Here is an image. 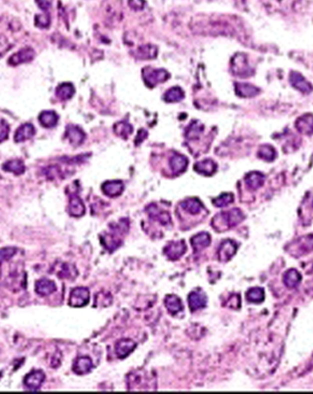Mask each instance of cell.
Segmentation results:
<instances>
[{
    "label": "cell",
    "mask_w": 313,
    "mask_h": 394,
    "mask_svg": "<svg viewBox=\"0 0 313 394\" xmlns=\"http://www.w3.org/2000/svg\"><path fill=\"white\" fill-rule=\"evenodd\" d=\"M184 98H185V92L183 91L182 88L179 86H174L165 92L164 100L168 103H175V102H181Z\"/></svg>",
    "instance_id": "38"
},
{
    "label": "cell",
    "mask_w": 313,
    "mask_h": 394,
    "mask_svg": "<svg viewBox=\"0 0 313 394\" xmlns=\"http://www.w3.org/2000/svg\"><path fill=\"white\" fill-rule=\"evenodd\" d=\"M128 4L132 10L140 12L145 6V0H128Z\"/></svg>",
    "instance_id": "49"
},
{
    "label": "cell",
    "mask_w": 313,
    "mask_h": 394,
    "mask_svg": "<svg viewBox=\"0 0 313 394\" xmlns=\"http://www.w3.org/2000/svg\"><path fill=\"white\" fill-rule=\"evenodd\" d=\"M194 34L202 35H228L234 32L233 25L220 18L197 16L190 22Z\"/></svg>",
    "instance_id": "1"
},
{
    "label": "cell",
    "mask_w": 313,
    "mask_h": 394,
    "mask_svg": "<svg viewBox=\"0 0 313 394\" xmlns=\"http://www.w3.org/2000/svg\"><path fill=\"white\" fill-rule=\"evenodd\" d=\"M190 242H191V246L195 250V252H199V251L205 249L206 248H208L211 244V234L206 232H199L191 238Z\"/></svg>",
    "instance_id": "29"
},
{
    "label": "cell",
    "mask_w": 313,
    "mask_h": 394,
    "mask_svg": "<svg viewBox=\"0 0 313 394\" xmlns=\"http://www.w3.org/2000/svg\"><path fill=\"white\" fill-rule=\"evenodd\" d=\"M127 378L129 390H154L156 388V380L154 376L144 370L131 372Z\"/></svg>",
    "instance_id": "3"
},
{
    "label": "cell",
    "mask_w": 313,
    "mask_h": 394,
    "mask_svg": "<svg viewBox=\"0 0 313 394\" xmlns=\"http://www.w3.org/2000/svg\"><path fill=\"white\" fill-rule=\"evenodd\" d=\"M142 74L144 83L151 88L161 83H164L170 78V74L165 69H154L150 66L143 68Z\"/></svg>",
    "instance_id": "7"
},
{
    "label": "cell",
    "mask_w": 313,
    "mask_h": 394,
    "mask_svg": "<svg viewBox=\"0 0 313 394\" xmlns=\"http://www.w3.org/2000/svg\"><path fill=\"white\" fill-rule=\"evenodd\" d=\"M157 54L158 50L156 46L150 44L139 46L134 52L135 57L140 60H152L157 56Z\"/></svg>",
    "instance_id": "26"
},
{
    "label": "cell",
    "mask_w": 313,
    "mask_h": 394,
    "mask_svg": "<svg viewBox=\"0 0 313 394\" xmlns=\"http://www.w3.org/2000/svg\"><path fill=\"white\" fill-rule=\"evenodd\" d=\"M226 306L234 310L239 309L241 307V297L239 294H233L228 300Z\"/></svg>",
    "instance_id": "47"
},
{
    "label": "cell",
    "mask_w": 313,
    "mask_h": 394,
    "mask_svg": "<svg viewBox=\"0 0 313 394\" xmlns=\"http://www.w3.org/2000/svg\"><path fill=\"white\" fill-rule=\"evenodd\" d=\"M36 134V130L33 124H24L20 125L15 132L14 141L15 142H22L31 139Z\"/></svg>",
    "instance_id": "22"
},
{
    "label": "cell",
    "mask_w": 313,
    "mask_h": 394,
    "mask_svg": "<svg viewBox=\"0 0 313 394\" xmlns=\"http://www.w3.org/2000/svg\"><path fill=\"white\" fill-rule=\"evenodd\" d=\"M77 275V270L74 268V266L69 264H63L61 270L57 273V276L61 278H72Z\"/></svg>",
    "instance_id": "44"
},
{
    "label": "cell",
    "mask_w": 313,
    "mask_h": 394,
    "mask_svg": "<svg viewBox=\"0 0 313 394\" xmlns=\"http://www.w3.org/2000/svg\"><path fill=\"white\" fill-rule=\"evenodd\" d=\"M204 130V126L199 122H192L186 132L188 140H198Z\"/></svg>",
    "instance_id": "41"
},
{
    "label": "cell",
    "mask_w": 313,
    "mask_h": 394,
    "mask_svg": "<svg viewBox=\"0 0 313 394\" xmlns=\"http://www.w3.org/2000/svg\"><path fill=\"white\" fill-rule=\"evenodd\" d=\"M188 306L191 312L203 309L207 306L208 298L204 292L197 290L189 293L188 297Z\"/></svg>",
    "instance_id": "13"
},
{
    "label": "cell",
    "mask_w": 313,
    "mask_h": 394,
    "mask_svg": "<svg viewBox=\"0 0 313 394\" xmlns=\"http://www.w3.org/2000/svg\"><path fill=\"white\" fill-rule=\"evenodd\" d=\"M51 25V17L48 13L38 14L35 16V26L40 28H49Z\"/></svg>",
    "instance_id": "46"
},
{
    "label": "cell",
    "mask_w": 313,
    "mask_h": 394,
    "mask_svg": "<svg viewBox=\"0 0 313 394\" xmlns=\"http://www.w3.org/2000/svg\"><path fill=\"white\" fill-rule=\"evenodd\" d=\"M146 212L151 219L158 222L162 226H167L171 222L170 214L163 210L155 204H151L146 208Z\"/></svg>",
    "instance_id": "16"
},
{
    "label": "cell",
    "mask_w": 313,
    "mask_h": 394,
    "mask_svg": "<svg viewBox=\"0 0 313 394\" xmlns=\"http://www.w3.org/2000/svg\"><path fill=\"white\" fill-rule=\"evenodd\" d=\"M103 17L110 26H115L122 18L121 0H105L102 6Z\"/></svg>",
    "instance_id": "5"
},
{
    "label": "cell",
    "mask_w": 313,
    "mask_h": 394,
    "mask_svg": "<svg viewBox=\"0 0 313 394\" xmlns=\"http://www.w3.org/2000/svg\"><path fill=\"white\" fill-rule=\"evenodd\" d=\"M290 82L297 90L301 91L304 94H309L313 90L312 84L302 76V74L298 72H291L290 76Z\"/></svg>",
    "instance_id": "14"
},
{
    "label": "cell",
    "mask_w": 313,
    "mask_h": 394,
    "mask_svg": "<svg viewBox=\"0 0 313 394\" xmlns=\"http://www.w3.org/2000/svg\"><path fill=\"white\" fill-rule=\"evenodd\" d=\"M303 0H261L265 8L272 13L289 14L295 12Z\"/></svg>",
    "instance_id": "4"
},
{
    "label": "cell",
    "mask_w": 313,
    "mask_h": 394,
    "mask_svg": "<svg viewBox=\"0 0 313 394\" xmlns=\"http://www.w3.org/2000/svg\"><path fill=\"white\" fill-rule=\"evenodd\" d=\"M165 308L172 316H176L184 308L181 298L174 294H169L165 297Z\"/></svg>",
    "instance_id": "33"
},
{
    "label": "cell",
    "mask_w": 313,
    "mask_h": 394,
    "mask_svg": "<svg viewBox=\"0 0 313 394\" xmlns=\"http://www.w3.org/2000/svg\"><path fill=\"white\" fill-rule=\"evenodd\" d=\"M65 137L72 146H79L85 141V134L78 126L70 124L65 130Z\"/></svg>",
    "instance_id": "15"
},
{
    "label": "cell",
    "mask_w": 313,
    "mask_h": 394,
    "mask_svg": "<svg viewBox=\"0 0 313 394\" xmlns=\"http://www.w3.org/2000/svg\"><path fill=\"white\" fill-rule=\"evenodd\" d=\"M246 300L252 304H261L265 300V290L263 288H251L246 292Z\"/></svg>",
    "instance_id": "39"
},
{
    "label": "cell",
    "mask_w": 313,
    "mask_h": 394,
    "mask_svg": "<svg viewBox=\"0 0 313 394\" xmlns=\"http://www.w3.org/2000/svg\"><path fill=\"white\" fill-rule=\"evenodd\" d=\"M35 56L36 52L32 48L25 47L17 52H15L14 54H12L11 56L8 58L7 64L11 66H17L21 64L31 62L34 59Z\"/></svg>",
    "instance_id": "9"
},
{
    "label": "cell",
    "mask_w": 313,
    "mask_h": 394,
    "mask_svg": "<svg viewBox=\"0 0 313 394\" xmlns=\"http://www.w3.org/2000/svg\"><path fill=\"white\" fill-rule=\"evenodd\" d=\"M44 174L48 178L52 180L60 174V170L56 166H49L44 169Z\"/></svg>",
    "instance_id": "50"
},
{
    "label": "cell",
    "mask_w": 313,
    "mask_h": 394,
    "mask_svg": "<svg viewBox=\"0 0 313 394\" xmlns=\"http://www.w3.org/2000/svg\"><path fill=\"white\" fill-rule=\"evenodd\" d=\"M146 137H147V132L144 130H140L138 132V134H137L136 136V140L134 142H136V144H141Z\"/></svg>",
    "instance_id": "52"
},
{
    "label": "cell",
    "mask_w": 313,
    "mask_h": 394,
    "mask_svg": "<svg viewBox=\"0 0 313 394\" xmlns=\"http://www.w3.org/2000/svg\"><path fill=\"white\" fill-rule=\"evenodd\" d=\"M113 130L116 136H120L123 139H127L133 132V128L131 124L125 122H119L114 124Z\"/></svg>",
    "instance_id": "40"
},
{
    "label": "cell",
    "mask_w": 313,
    "mask_h": 394,
    "mask_svg": "<svg viewBox=\"0 0 313 394\" xmlns=\"http://www.w3.org/2000/svg\"><path fill=\"white\" fill-rule=\"evenodd\" d=\"M17 249L12 246L3 248L0 249V266L10 259L17 254Z\"/></svg>",
    "instance_id": "45"
},
{
    "label": "cell",
    "mask_w": 313,
    "mask_h": 394,
    "mask_svg": "<svg viewBox=\"0 0 313 394\" xmlns=\"http://www.w3.org/2000/svg\"><path fill=\"white\" fill-rule=\"evenodd\" d=\"M231 71L234 76L241 78H247L254 74V70L248 62L247 56L244 54H236L232 58Z\"/></svg>",
    "instance_id": "6"
},
{
    "label": "cell",
    "mask_w": 313,
    "mask_h": 394,
    "mask_svg": "<svg viewBox=\"0 0 313 394\" xmlns=\"http://www.w3.org/2000/svg\"><path fill=\"white\" fill-rule=\"evenodd\" d=\"M181 208L186 210L187 212L192 215H196L201 212L203 210V204L197 198H189L180 203Z\"/></svg>",
    "instance_id": "34"
},
{
    "label": "cell",
    "mask_w": 313,
    "mask_h": 394,
    "mask_svg": "<svg viewBox=\"0 0 313 394\" xmlns=\"http://www.w3.org/2000/svg\"><path fill=\"white\" fill-rule=\"evenodd\" d=\"M56 284L48 278H41L35 283V292L40 297L49 296L56 292Z\"/></svg>",
    "instance_id": "21"
},
{
    "label": "cell",
    "mask_w": 313,
    "mask_h": 394,
    "mask_svg": "<svg viewBox=\"0 0 313 394\" xmlns=\"http://www.w3.org/2000/svg\"><path fill=\"white\" fill-rule=\"evenodd\" d=\"M313 251V234L300 238L293 244V254L302 256Z\"/></svg>",
    "instance_id": "17"
},
{
    "label": "cell",
    "mask_w": 313,
    "mask_h": 394,
    "mask_svg": "<svg viewBox=\"0 0 313 394\" xmlns=\"http://www.w3.org/2000/svg\"><path fill=\"white\" fill-rule=\"evenodd\" d=\"M89 298H90V294L87 288H75L70 294L69 305L74 308H81L89 302Z\"/></svg>",
    "instance_id": "8"
},
{
    "label": "cell",
    "mask_w": 313,
    "mask_h": 394,
    "mask_svg": "<svg viewBox=\"0 0 313 394\" xmlns=\"http://www.w3.org/2000/svg\"><path fill=\"white\" fill-rule=\"evenodd\" d=\"M194 170L203 176H212L217 171V164L211 159H204L194 164Z\"/></svg>",
    "instance_id": "25"
},
{
    "label": "cell",
    "mask_w": 313,
    "mask_h": 394,
    "mask_svg": "<svg viewBox=\"0 0 313 394\" xmlns=\"http://www.w3.org/2000/svg\"><path fill=\"white\" fill-rule=\"evenodd\" d=\"M9 125L5 120L0 122V144L6 141L9 134Z\"/></svg>",
    "instance_id": "48"
},
{
    "label": "cell",
    "mask_w": 313,
    "mask_h": 394,
    "mask_svg": "<svg viewBox=\"0 0 313 394\" xmlns=\"http://www.w3.org/2000/svg\"><path fill=\"white\" fill-rule=\"evenodd\" d=\"M93 363L88 356H80L76 358L73 365V372L77 375H85L91 372Z\"/></svg>",
    "instance_id": "30"
},
{
    "label": "cell",
    "mask_w": 313,
    "mask_h": 394,
    "mask_svg": "<svg viewBox=\"0 0 313 394\" xmlns=\"http://www.w3.org/2000/svg\"><path fill=\"white\" fill-rule=\"evenodd\" d=\"M238 246L233 240H224L218 249V258L221 262H227L237 252Z\"/></svg>",
    "instance_id": "12"
},
{
    "label": "cell",
    "mask_w": 313,
    "mask_h": 394,
    "mask_svg": "<svg viewBox=\"0 0 313 394\" xmlns=\"http://www.w3.org/2000/svg\"><path fill=\"white\" fill-rule=\"evenodd\" d=\"M169 164H170L171 170L174 174H182L188 168V158L180 154H175L170 158Z\"/></svg>",
    "instance_id": "24"
},
{
    "label": "cell",
    "mask_w": 313,
    "mask_h": 394,
    "mask_svg": "<svg viewBox=\"0 0 313 394\" xmlns=\"http://www.w3.org/2000/svg\"><path fill=\"white\" fill-rule=\"evenodd\" d=\"M37 6L43 12H48L51 8L52 0H35Z\"/></svg>",
    "instance_id": "51"
},
{
    "label": "cell",
    "mask_w": 313,
    "mask_h": 394,
    "mask_svg": "<svg viewBox=\"0 0 313 394\" xmlns=\"http://www.w3.org/2000/svg\"><path fill=\"white\" fill-rule=\"evenodd\" d=\"M45 380V374L41 370H33L24 378V385L28 390H39Z\"/></svg>",
    "instance_id": "11"
},
{
    "label": "cell",
    "mask_w": 313,
    "mask_h": 394,
    "mask_svg": "<svg viewBox=\"0 0 313 394\" xmlns=\"http://www.w3.org/2000/svg\"><path fill=\"white\" fill-rule=\"evenodd\" d=\"M284 284L289 288H295L302 282V275L296 270H290L285 273Z\"/></svg>",
    "instance_id": "37"
},
{
    "label": "cell",
    "mask_w": 313,
    "mask_h": 394,
    "mask_svg": "<svg viewBox=\"0 0 313 394\" xmlns=\"http://www.w3.org/2000/svg\"><path fill=\"white\" fill-rule=\"evenodd\" d=\"M68 212L73 217H82L85 212V204L77 194H71L69 198Z\"/></svg>",
    "instance_id": "20"
},
{
    "label": "cell",
    "mask_w": 313,
    "mask_h": 394,
    "mask_svg": "<svg viewBox=\"0 0 313 394\" xmlns=\"http://www.w3.org/2000/svg\"><path fill=\"white\" fill-rule=\"evenodd\" d=\"M74 93H75L74 86L71 83H62L59 84L55 90V95L62 102L71 100L74 96Z\"/></svg>",
    "instance_id": "36"
},
{
    "label": "cell",
    "mask_w": 313,
    "mask_h": 394,
    "mask_svg": "<svg viewBox=\"0 0 313 394\" xmlns=\"http://www.w3.org/2000/svg\"><path fill=\"white\" fill-rule=\"evenodd\" d=\"M257 156H258V158H261L267 162H271V161L275 160V158L277 156V151L272 146L264 144L259 148Z\"/></svg>",
    "instance_id": "42"
},
{
    "label": "cell",
    "mask_w": 313,
    "mask_h": 394,
    "mask_svg": "<svg viewBox=\"0 0 313 394\" xmlns=\"http://www.w3.org/2000/svg\"><path fill=\"white\" fill-rule=\"evenodd\" d=\"M234 2L237 8H239L241 10L245 8L246 6V0H234Z\"/></svg>",
    "instance_id": "53"
},
{
    "label": "cell",
    "mask_w": 313,
    "mask_h": 394,
    "mask_svg": "<svg viewBox=\"0 0 313 394\" xmlns=\"http://www.w3.org/2000/svg\"><path fill=\"white\" fill-rule=\"evenodd\" d=\"M265 176L260 172H250L245 176V184L251 190L260 188L265 183Z\"/></svg>",
    "instance_id": "31"
},
{
    "label": "cell",
    "mask_w": 313,
    "mask_h": 394,
    "mask_svg": "<svg viewBox=\"0 0 313 394\" xmlns=\"http://www.w3.org/2000/svg\"><path fill=\"white\" fill-rule=\"evenodd\" d=\"M136 343L131 339H127V338L121 339L115 346L116 355L120 360H123L136 348Z\"/></svg>",
    "instance_id": "19"
},
{
    "label": "cell",
    "mask_w": 313,
    "mask_h": 394,
    "mask_svg": "<svg viewBox=\"0 0 313 394\" xmlns=\"http://www.w3.org/2000/svg\"><path fill=\"white\" fill-rule=\"evenodd\" d=\"M235 92L240 98H248L257 96L260 93V90L256 86L248 83H235Z\"/></svg>",
    "instance_id": "27"
},
{
    "label": "cell",
    "mask_w": 313,
    "mask_h": 394,
    "mask_svg": "<svg viewBox=\"0 0 313 394\" xmlns=\"http://www.w3.org/2000/svg\"><path fill=\"white\" fill-rule=\"evenodd\" d=\"M101 188L103 193L108 197H118L124 190V185L122 181L108 180L103 183Z\"/></svg>",
    "instance_id": "23"
},
{
    "label": "cell",
    "mask_w": 313,
    "mask_h": 394,
    "mask_svg": "<svg viewBox=\"0 0 313 394\" xmlns=\"http://www.w3.org/2000/svg\"><path fill=\"white\" fill-rule=\"evenodd\" d=\"M295 127L299 132L304 136H313V115L304 114L299 117L295 122Z\"/></svg>",
    "instance_id": "18"
},
{
    "label": "cell",
    "mask_w": 313,
    "mask_h": 394,
    "mask_svg": "<svg viewBox=\"0 0 313 394\" xmlns=\"http://www.w3.org/2000/svg\"><path fill=\"white\" fill-rule=\"evenodd\" d=\"M234 196L233 193H222L219 197L214 198L212 200V203L214 206H216L218 208H222V207H226L231 203L234 202Z\"/></svg>",
    "instance_id": "43"
},
{
    "label": "cell",
    "mask_w": 313,
    "mask_h": 394,
    "mask_svg": "<svg viewBox=\"0 0 313 394\" xmlns=\"http://www.w3.org/2000/svg\"><path fill=\"white\" fill-rule=\"evenodd\" d=\"M117 234H120L113 231V232L106 234L100 236L101 244L104 246V248L108 250L109 252H113L121 246L122 241Z\"/></svg>",
    "instance_id": "28"
},
{
    "label": "cell",
    "mask_w": 313,
    "mask_h": 394,
    "mask_svg": "<svg viewBox=\"0 0 313 394\" xmlns=\"http://www.w3.org/2000/svg\"><path fill=\"white\" fill-rule=\"evenodd\" d=\"M244 220L245 214L240 208H232L231 210L217 214L211 224L216 231L222 232L238 226Z\"/></svg>",
    "instance_id": "2"
},
{
    "label": "cell",
    "mask_w": 313,
    "mask_h": 394,
    "mask_svg": "<svg viewBox=\"0 0 313 394\" xmlns=\"http://www.w3.org/2000/svg\"><path fill=\"white\" fill-rule=\"evenodd\" d=\"M187 244L184 240L180 241H173L169 242L165 248H164V254L170 260H177L182 256L184 254L187 252Z\"/></svg>",
    "instance_id": "10"
},
{
    "label": "cell",
    "mask_w": 313,
    "mask_h": 394,
    "mask_svg": "<svg viewBox=\"0 0 313 394\" xmlns=\"http://www.w3.org/2000/svg\"><path fill=\"white\" fill-rule=\"evenodd\" d=\"M38 120L42 127L46 129H51L56 126L59 120V116L53 110H44L40 112Z\"/></svg>",
    "instance_id": "32"
},
{
    "label": "cell",
    "mask_w": 313,
    "mask_h": 394,
    "mask_svg": "<svg viewBox=\"0 0 313 394\" xmlns=\"http://www.w3.org/2000/svg\"><path fill=\"white\" fill-rule=\"evenodd\" d=\"M2 168L4 171L10 172L12 174H16V176H19V174H24V172L26 170V166H25V164L22 160L11 159V160L6 161V163L3 164Z\"/></svg>",
    "instance_id": "35"
}]
</instances>
